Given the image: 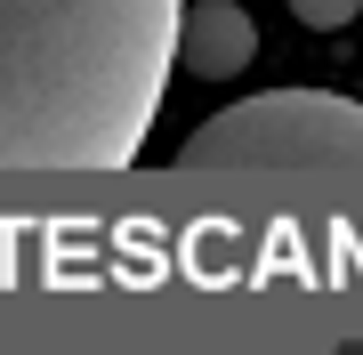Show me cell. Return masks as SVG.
I'll use <instances>...</instances> for the list:
<instances>
[{"instance_id":"7a4b0ae2","label":"cell","mask_w":363,"mask_h":355,"mask_svg":"<svg viewBox=\"0 0 363 355\" xmlns=\"http://www.w3.org/2000/svg\"><path fill=\"white\" fill-rule=\"evenodd\" d=\"M363 162V113L339 89H259L242 106L210 113L186 137L178 170H259V178H315V186H355Z\"/></svg>"},{"instance_id":"3957f363","label":"cell","mask_w":363,"mask_h":355,"mask_svg":"<svg viewBox=\"0 0 363 355\" xmlns=\"http://www.w3.org/2000/svg\"><path fill=\"white\" fill-rule=\"evenodd\" d=\"M259 57V25L242 0H178L169 25V65H186L194 81H234Z\"/></svg>"},{"instance_id":"6da1fadb","label":"cell","mask_w":363,"mask_h":355,"mask_svg":"<svg viewBox=\"0 0 363 355\" xmlns=\"http://www.w3.org/2000/svg\"><path fill=\"white\" fill-rule=\"evenodd\" d=\"M178 0H0V170H130Z\"/></svg>"},{"instance_id":"277c9868","label":"cell","mask_w":363,"mask_h":355,"mask_svg":"<svg viewBox=\"0 0 363 355\" xmlns=\"http://www.w3.org/2000/svg\"><path fill=\"white\" fill-rule=\"evenodd\" d=\"M291 16H298L307 33H339V25L363 16V0H291Z\"/></svg>"}]
</instances>
